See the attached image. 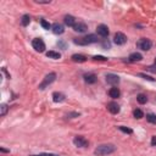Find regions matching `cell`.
I'll return each instance as SVG.
<instances>
[{
    "mask_svg": "<svg viewBox=\"0 0 156 156\" xmlns=\"http://www.w3.org/2000/svg\"><path fill=\"white\" fill-rule=\"evenodd\" d=\"M116 150V148L113 147L112 144H102V145H99V147L94 150V154L96 156H105L113 153Z\"/></svg>",
    "mask_w": 156,
    "mask_h": 156,
    "instance_id": "6da1fadb",
    "label": "cell"
},
{
    "mask_svg": "<svg viewBox=\"0 0 156 156\" xmlns=\"http://www.w3.org/2000/svg\"><path fill=\"white\" fill-rule=\"evenodd\" d=\"M98 40H99L98 35H95V34H88L83 38H75L73 39L75 44H78V45H89L93 43H96Z\"/></svg>",
    "mask_w": 156,
    "mask_h": 156,
    "instance_id": "7a4b0ae2",
    "label": "cell"
},
{
    "mask_svg": "<svg viewBox=\"0 0 156 156\" xmlns=\"http://www.w3.org/2000/svg\"><path fill=\"white\" fill-rule=\"evenodd\" d=\"M55 78H56V73H54V72H51V73L46 75V76H45V78H44V81L41 82V84L39 85V89H40V90L45 89V88L48 87L49 84H51V83H53V82L55 81Z\"/></svg>",
    "mask_w": 156,
    "mask_h": 156,
    "instance_id": "3957f363",
    "label": "cell"
},
{
    "mask_svg": "<svg viewBox=\"0 0 156 156\" xmlns=\"http://www.w3.org/2000/svg\"><path fill=\"white\" fill-rule=\"evenodd\" d=\"M137 46L139 49L144 50V51H148V50L151 49V41H150L149 39H147V38H142V39L138 40Z\"/></svg>",
    "mask_w": 156,
    "mask_h": 156,
    "instance_id": "277c9868",
    "label": "cell"
},
{
    "mask_svg": "<svg viewBox=\"0 0 156 156\" xmlns=\"http://www.w3.org/2000/svg\"><path fill=\"white\" fill-rule=\"evenodd\" d=\"M32 45H33V48H34L35 50L39 51V53H43V51L45 50V44H44V41L41 40L40 38H35V39H33Z\"/></svg>",
    "mask_w": 156,
    "mask_h": 156,
    "instance_id": "5b68a950",
    "label": "cell"
},
{
    "mask_svg": "<svg viewBox=\"0 0 156 156\" xmlns=\"http://www.w3.org/2000/svg\"><path fill=\"white\" fill-rule=\"evenodd\" d=\"M73 144L78 148H85V147H88V140L82 136H77L73 139Z\"/></svg>",
    "mask_w": 156,
    "mask_h": 156,
    "instance_id": "8992f818",
    "label": "cell"
},
{
    "mask_svg": "<svg viewBox=\"0 0 156 156\" xmlns=\"http://www.w3.org/2000/svg\"><path fill=\"white\" fill-rule=\"evenodd\" d=\"M113 41H115V44H117V45H123L127 43V37L123 33L117 32L115 34V37H113Z\"/></svg>",
    "mask_w": 156,
    "mask_h": 156,
    "instance_id": "52a82bcc",
    "label": "cell"
},
{
    "mask_svg": "<svg viewBox=\"0 0 156 156\" xmlns=\"http://www.w3.org/2000/svg\"><path fill=\"white\" fill-rule=\"evenodd\" d=\"M96 32L99 35H101L102 38H106L109 33H110V31H109V27L105 24H99L98 26V28H96Z\"/></svg>",
    "mask_w": 156,
    "mask_h": 156,
    "instance_id": "ba28073f",
    "label": "cell"
},
{
    "mask_svg": "<svg viewBox=\"0 0 156 156\" xmlns=\"http://www.w3.org/2000/svg\"><path fill=\"white\" fill-rule=\"evenodd\" d=\"M106 82L109 83V84H111V85H116V84L119 83V77L117 75L109 73V75H106Z\"/></svg>",
    "mask_w": 156,
    "mask_h": 156,
    "instance_id": "9c48e42d",
    "label": "cell"
},
{
    "mask_svg": "<svg viewBox=\"0 0 156 156\" xmlns=\"http://www.w3.org/2000/svg\"><path fill=\"white\" fill-rule=\"evenodd\" d=\"M107 110L110 111L112 115H117V113L119 112V110H121V109H119V105L117 102H109L107 104Z\"/></svg>",
    "mask_w": 156,
    "mask_h": 156,
    "instance_id": "30bf717a",
    "label": "cell"
},
{
    "mask_svg": "<svg viewBox=\"0 0 156 156\" xmlns=\"http://www.w3.org/2000/svg\"><path fill=\"white\" fill-rule=\"evenodd\" d=\"M73 29L78 33H83V32H85V31L88 29V27H87V24L84 22H78V23H76L73 26Z\"/></svg>",
    "mask_w": 156,
    "mask_h": 156,
    "instance_id": "8fae6325",
    "label": "cell"
},
{
    "mask_svg": "<svg viewBox=\"0 0 156 156\" xmlns=\"http://www.w3.org/2000/svg\"><path fill=\"white\" fill-rule=\"evenodd\" d=\"M51 28H53V32H54L55 34H62V33L65 32L64 26H62L61 23H54Z\"/></svg>",
    "mask_w": 156,
    "mask_h": 156,
    "instance_id": "7c38bea8",
    "label": "cell"
},
{
    "mask_svg": "<svg viewBox=\"0 0 156 156\" xmlns=\"http://www.w3.org/2000/svg\"><path fill=\"white\" fill-rule=\"evenodd\" d=\"M64 20H65V24L69 26V27H73L76 24V20L73 16H71V15H66Z\"/></svg>",
    "mask_w": 156,
    "mask_h": 156,
    "instance_id": "4fadbf2b",
    "label": "cell"
},
{
    "mask_svg": "<svg viewBox=\"0 0 156 156\" xmlns=\"http://www.w3.org/2000/svg\"><path fill=\"white\" fill-rule=\"evenodd\" d=\"M142 59H143L142 54H139V53H133V54L129 55L128 61H129V62H138V61H140Z\"/></svg>",
    "mask_w": 156,
    "mask_h": 156,
    "instance_id": "5bb4252c",
    "label": "cell"
},
{
    "mask_svg": "<svg viewBox=\"0 0 156 156\" xmlns=\"http://www.w3.org/2000/svg\"><path fill=\"white\" fill-rule=\"evenodd\" d=\"M72 61L73 62H85L87 61V58L84 55H81V54H75L72 55Z\"/></svg>",
    "mask_w": 156,
    "mask_h": 156,
    "instance_id": "9a60e30c",
    "label": "cell"
},
{
    "mask_svg": "<svg viewBox=\"0 0 156 156\" xmlns=\"http://www.w3.org/2000/svg\"><path fill=\"white\" fill-rule=\"evenodd\" d=\"M53 100L55 102H62L65 100V95L61 94V93H59V92H55L53 94Z\"/></svg>",
    "mask_w": 156,
    "mask_h": 156,
    "instance_id": "2e32d148",
    "label": "cell"
},
{
    "mask_svg": "<svg viewBox=\"0 0 156 156\" xmlns=\"http://www.w3.org/2000/svg\"><path fill=\"white\" fill-rule=\"evenodd\" d=\"M84 81L88 84H93V83L96 82V76L93 75V73H89V75H85L84 76Z\"/></svg>",
    "mask_w": 156,
    "mask_h": 156,
    "instance_id": "e0dca14e",
    "label": "cell"
},
{
    "mask_svg": "<svg viewBox=\"0 0 156 156\" xmlns=\"http://www.w3.org/2000/svg\"><path fill=\"white\" fill-rule=\"evenodd\" d=\"M109 94H110V96H111V98L117 99V98H119V95H121V92H119L118 88L113 87V88H111V89H110V92H109Z\"/></svg>",
    "mask_w": 156,
    "mask_h": 156,
    "instance_id": "ac0fdd59",
    "label": "cell"
},
{
    "mask_svg": "<svg viewBox=\"0 0 156 156\" xmlns=\"http://www.w3.org/2000/svg\"><path fill=\"white\" fill-rule=\"evenodd\" d=\"M46 56H48V58H50V59H55V60H58V59H60V58H61V54L51 50V51H48V53H46Z\"/></svg>",
    "mask_w": 156,
    "mask_h": 156,
    "instance_id": "d6986e66",
    "label": "cell"
},
{
    "mask_svg": "<svg viewBox=\"0 0 156 156\" xmlns=\"http://www.w3.org/2000/svg\"><path fill=\"white\" fill-rule=\"evenodd\" d=\"M29 22H31V17L28 16V15H23L22 16V18H21V23H22V26H28L29 24Z\"/></svg>",
    "mask_w": 156,
    "mask_h": 156,
    "instance_id": "ffe728a7",
    "label": "cell"
},
{
    "mask_svg": "<svg viewBox=\"0 0 156 156\" xmlns=\"http://www.w3.org/2000/svg\"><path fill=\"white\" fill-rule=\"evenodd\" d=\"M137 100H138V102L139 104H147V101H148V98H147V95H144V94H139L138 96H137Z\"/></svg>",
    "mask_w": 156,
    "mask_h": 156,
    "instance_id": "44dd1931",
    "label": "cell"
},
{
    "mask_svg": "<svg viewBox=\"0 0 156 156\" xmlns=\"http://www.w3.org/2000/svg\"><path fill=\"white\" fill-rule=\"evenodd\" d=\"M133 116L139 119V118H143V117H144V113H143V111H142V110H139V109H137V110H134V111H133Z\"/></svg>",
    "mask_w": 156,
    "mask_h": 156,
    "instance_id": "7402d4cb",
    "label": "cell"
},
{
    "mask_svg": "<svg viewBox=\"0 0 156 156\" xmlns=\"http://www.w3.org/2000/svg\"><path fill=\"white\" fill-rule=\"evenodd\" d=\"M7 110H9V107H7V105H5V104H1L0 105V115L1 116H5L7 113Z\"/></svg>",
    "mask_w": 156,
    "mask_h": 156,
    "instance_id": "603a6c76",
    "label": "cell"
},
{
    "mask_svg": "<svg viewBox=\"0 0 156 156\" xmlns=\"http://www.w3.org/2000/svg\"><path fill=\"white\" fill-rule=\"evenodd\" d=\"M147 119H148V122L156 124V115H154V113H149V115H147Z\"/></svg>",
    "mask_w": 156,
    "mask_h": 156,
    "instance_id": "cb8c5ba5",
    "label": "cell"
},
{
    "mask_svg": "<svg viewBox=\"0 0 156 156\" xmlns=\"http://www.w3.org/2000/svg\"><path fill=\"white\" fill-rule=\"evenodd\" d=\"M40 24H41V27L43 28H45V29H50L51 27H53V26H51L48 21H45V20H41L40 21Z\"/></svg>",
    "mask_w": 156,
    "mask_h": 156,
    "instance_id": "d4e9b609",
    "label": "cell"
},
{
    "mask_svg": "<svg viewBox=\"0 0 156 156\" xmlns=\"http://www.w3.org/2000/svg\"><path fill=\"white\" fill-rule=\"evenodd\" d=\"M118 128H119V131H122L124 133H128V134H132L133 133V131H132L131 128H127V127H123V126H119Z\"/></svg>",
    "mask_w": 156,
    "mask_h": 156,
    "instance_id": "484cf974",
    "label": "cell"
},
{
    "mask_svg": "<svg viewBox=\"0 0 156 156\" xmlns=\"http://www.w3.org/2000/svg\"><path fill=\"white\" fill-rule=\"evenodd\" d=\"M93 60H95V61H106L107 59L105 58V56H101V55H96L93 58Z\"/></svg>",
    "mask_w": 156,
    "mask_h": 156,
    "instance_id": "4316f807",
    "label": "cell"
},
{
    "mask_svg": "<svg viewBox=\"0 0 156 156\" xmlns=\"http://www.w3.org/2000/svg\"><path fill=\"white\" fill-rule=\"evenodd\" d=\"M139 76H140V77H143L144 79H147V81H150V82H154V81H155L154 78H151V77H150V76H147V75H144V73H139Z\"/></svg>",
    "mask_w": 156,
    "mask_h": 156,
    "instance_id": "83f0119b",
    "label": "cell"
},
{
    "mask_svg": "<svg viewBox=\"0 0 156 156\" xmlns=\"http://www.w3.org/2000/svg\"><path fill=\"white\" fill-rule=\"evenodd\" d=\"M102 46H104V48H105V49H110V46H111L110 41H109L107 39H105V40L102 41Z\"/></svg>",
    "mask_w": 156,
    "mask_h": 156,
    "instance_id": "f1b7e54d",
    "label": "cell"
},
{
    "mask_svg": "<svg viewBox=\"0 0 156 156\" xmlns=\"http://www.w3.org/2000/svg\"><path fill=\"white\" fill-rule=\"evenodd\" d=\"M147 70L150 71V72H156V65H155V66H149Z\"/></svg>",
    "mask_w": 156,
    "mask_h": 156,
    "instance_id": "f546056e",
    "label": "cell"
},
{
    "mask_svg": "<svg viewBox=\"0 0 156 156\" xmlns=\"http://www.w3.org/2000/svg\"><path fill=\"white\" fill-rule=\"evenodd\" d=\"M32 156H59V155H54V154H39V155H32Z\"/></svg>",
    "mask_w": 156,
    "mask_h": 156,
    "instance_id": "4dcf8cb0",
    "label": "cell"
},
{
    "mask_svg": "<svg viewBox=\"0 0 156 156\" xmlns=\"http://www.w3.org/2000/svg\"><path fill=\"white\" fill-rule=\"evenodd\" d=\"M151 144H153V145H156V137H153V139H151Z\"/></svg>",
    "mask_w": 156,
    "mask_h": 156,
    "instance_id": "1f68e13d",
    "label": "cell"
},
{
    "mask_svg": "<svg viewBox=\"0 0 156 156\" xmlns=\"http://www.w3.org/2000/svg\"><path fill=\"white\" fill-rule=\"evenodd\" d=\"M155 65H156V60H155Z\"/></svg>",
    "mask_w": 156,
    "mask_h": 156,
    "instance_id": "d6a6232c",
    "label": "cell"
}]
</instances>
